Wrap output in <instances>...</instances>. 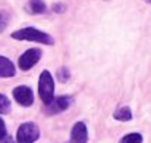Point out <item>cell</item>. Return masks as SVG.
<instances>
[{
	"label": "cell",
	"mask_w": 151,
	"mask_h": 143,
	"mask_svg": "<svg viewBox=\"0 0 151 143\" xmlns=\"http://www.w3.org/2000/svg\"><path fill=\"white\" fill-rule=\"evenodd\" d=\"M12 37L15 40H27V42H35V43H43V45H53L54 43V40L50 34L40 31L34 27L21 28V30L12 33Z\"/></svg>",
	"instance_id": "cell-1"
},
{
	"label": "cell",
	"mask_w": 151,
	"mask_h": 143,
	"mask_svg": "<svg viewBox=\"0 0 151 143\" xmlns=\"http://www.w3.org/2000/svg\"><path fill=\"white\" fill-rule=\"evenodd\" d=\"M38 95L41 97V100L49 105L51 100L54 99V81H53V77L51 74L44 69L40 75V80H38Z\"/></svg>",
	"instance_id": "cell-2"
},
{
	"label": "cell",
	"mask_w": 151,
	"mask_h": 143,
	"mask_svg": "<svg viewBox=\"0 0 151 143\" xmlns=\"http://www.w3.org/2000/svg\"><path fill=\"white\" fill-rule=\"evenodd\" d=\"M40 137V128L34 123H24L16 131V143H34Z\"/></svg>",
	"instance_id": "cell-3"
},
{
	"label": "cell",
	"mask_w": 151,
	"mask_h": 143,
	"mask_svg": "<svg viewBox=\"0 0 151 143\" xmlns=\"http://www.w3.org/2000/svg\"><path fill=\"white\" fill-rule=\"evenodd\" d=\"M40 58H41V50L40 49H29V50H27L25 53L21 55V58H19V68L22 71H28L34 65H37Z\"/></svg>",
	"instance_id": "cell-4"
},
{
	"label": "cell",
	"mask_w": 151,
	"mask_h": 143,
	"mask_svg": "<svg viewBox=\"0 0 151 143\" xmlns=\"http://www.w3.org/2000/svg\"><path fill=\"white\" fill-rule=\"evenodd\" d=\"M13 97L22 106H31L34 103V93L27 86H18V87H15L13 89Z\"/></svg>",
	"instance_id": "cell-5"
},
{
	"label": "cell",
	"mask_w": 151,
	"mask_h": 143,
	"mask_svg": "<svg viewBox=\"0 0 151 143\" xmlns=\"http://www.w3.org/2000/svg\"><path fill=\"white\" fill-rule=\"evenodd\" d=\"M88 140V130L85 123L78 121L73 124L72 131H70V142L69 143H87Z\"/></svg>",
	"instance_id": "cell-6"
},
{
	"label": "cell",
	"mask_w": 151,
	"mask_h": 143,
	"mask_svg": "<svg viewBox=\"0 0 151 143\" xmlns=\"http://www.w3.org/2000/svg\"><path fill=\"white\" fill-rule=\"evenodd\" d=\"M72 103V99L69 96H60V97H56L53 99L50 103L47 105V114H59V112H63L66 111Z\"/></svg>",
	"instance_id": "cell-7"
},
{
	"label": "cell",
	"mask_w": 151,
	"mask_h": 143,
	"mask_svg": "<svg viewBox=\"0 0 151 143\" xmlns=\"http://www.w3.org/2000/svg\"><path fill=\"white\" fill-rule=\"evenodd\" d=\"M16 74V68L13 62L4 56H0V77L1 78H9Z\"/></svg>",
	"instance_id": "cell-8"
},
{
	"label": "cell",
	"mask_w": 151,
	"mask_h": 143,
	"mask_svg": "<svg viewBox=\"0 0 151 143\" xmlns=\"http://www.w3.org/2000/svg\"><path fill=\"white\" fill-rule=\"evenodd\" d=\"M113 117L117 121H131L132 120V111H131L129 106H120L114 111Z\"/></svg>",
	"instance_id": "cell-9"
},
{
	"label": "cell",
	"mask_w": 151,
	"mask_h": 143,
	"mask_svg": "<svg viewBox=\"0 0 151 143\" xmlns=\"http://www.w3.org/2000/svg\"><path fill=\"white\" fill-rule=\"evenodd\" d=\"M29 10L32 13H44L47 10V6L41 0H31L29 1Z\"/></svg>",
	"instance_id": "cell-10"
},
{
	"label": "cell",
	"mask_w": 151,
	"mask_h": 143,
	"mask_svg": "<svg viewBox=\"0 0 151 143\" xmlns=\"http://www.w3.org/2000/svg\"><path fill=\"white\" fill-rule=\"evenodd\" d=\"M119 143H142V134L139 133H129L126 136H123Z\"/></svg>",
	"instance_id": "cell-11"
},
{
	"label": "cell",
	"mask_w": 151,
	"mask_h": 143,
	"mask_svg": "<svg viewBox=\"0 0 151 143\" xmlns=\"http://www.w3.org/2000/svg\"><path fill=\"white\" fill-rule=\"evenodd\" d=\"M9 112H10V100L0 93V114H9Z\"/></svg>",
	"instance_id": "cell-12"
},
{
	"label": "cell",
	"mask_w": 151,
	"mask_h": 143,
	"mask_svg": "<svg viewBox=\"0 0 151 143\" xmlns=\"http://www.w3.org/2000/svg\"><path fill=\"white\" fill-rule=\"evenodd\" d=\"M7 24H9V15L6 12H0V33L7 27Z\"/></svg>",
	"instance_id": "cell-13"
},
{
	"label": "cell",
	"mask_w": 151,
	"mask_h": 143,
	"mask_svg": "<svg viewBox=\"0 0 151 143\" xmlns=\"http://www.w3.org/2000/svg\"><path fill=\"white\" fill-rule=\"evenodd\" d=\"M69 77H70V72H69V69L68 68H62V69H59V80L60 81H68L69 80Z\"/></svg>",
	"instance_id": "cell-14"
},
{
	"label": "cell",
	"mask_w": 151,
	"mask_h": 143,
	"mask_svg": "<svg viewBox=\"0 0 151 143\" xmlns=\"http://www.w3.org/2000/svg\"><path fill=\"white\" fill-rule=\"evenodd\" d=\"M4 136H7V133H6V124L1 120V117H0V139H3Z\"/></svg>",
	"instance_id": "cell-15"
},
{
	"label": "cell",
	"mask_w": 151,
	"mask_h": 143,
	"mask_svg": "<svg viewBox=\"0 0 151 143\" xmlns=\"http://www.w3.org/2000/svg\"><path fill=\"white\" fill-rule=\"evenodd\" d=\"M53 10H54V12H57V13H59V12H63V10H65V6H62V4H59V3H57V4H54V6H53Z\"/></svg>",
	"instance_id": "cell-16"
},
{
	"label": "cell",
	"mask_w": 151,
	"mask_h": 143,
	"mask_svg": "<svg viewBox=\"0 0 151 143\" xmlns=\"http://www.w3.org/2000/svg\"><path fill=\"white\" fill-rule=\"evenodd\" d=\"M0 143H15V142H13V139L10 136H4L3 139H0Z\"/></svg>",
	"instance_id": "cell-17"
},
{
	"label": "cell",
	"mask_w": 151,
	"mask_h": 143,
	"mask_svg": "<svg viewBox=\"0 0 151 143\" xmlns=\"http://www.w3.org/2000/svg\"><path fill=\"white\" fill-rule=\"evenodd\" d=\"M145 1H147V3H150V4H151V0H145Z\"/></svg>",
	"instance_id": "cell-18"
}]
</instances>
